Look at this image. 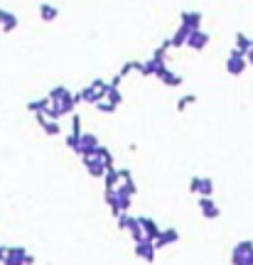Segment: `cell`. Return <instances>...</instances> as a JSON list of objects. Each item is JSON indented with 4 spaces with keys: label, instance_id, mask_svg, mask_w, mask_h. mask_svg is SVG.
<instances>
[{
    "label": "cell",
    "instance_id": "obj_25",
    "mask_svg": "<svg viewBox=\"0 0 253 265\" xmlns=\"http://www.w3.org/2000/svg\"><path fill=\"white\" fill-rule=\"evenodd\" d=\"M96 155H99V157H101V160L106 162V169H116V160H113V152H111V150H108L106 145H101Z\"/></svg>",
    "mask_w": 253,
    "mask_h": 265
},
{
    "label": "cell",
    "instance_id": "obj_39",
    "mask_svg": "<svg viewBox=\"0 0 253 265\" xmlns=\"http://www.w3.org/2000/svg\"><path fill=\"white\" fill-rule=\"evenodd\" d=\"M0 245H3V243H0Z\"/></svg>",
    "mask_w": 253,
    "mask_h": 265
},
{
    "label": "cell",
    "instance_id": "obj_17",
    "mask_svg": "<svg viewBox=\"0 0 253 265\" xmlns=\"http://www.w3.org/2000/svg\"><path fill=\"white\" fill-rule=\"evenodd\" d=\"M160 64H162V62H157V59H152V57H150V59H145V62H140V64H138V74H140V76H155Z\"/></svg>",
    "mask_w": 253,
    "mask_h": 265
},
{
    "label": "cell",
    "instance_id": "obj_5",
    "mask_svg": "<svg viewBox=\"0 0 253 265\" xmlns=\"http://www.w3.org/2000/svg\"><path fill=\"white\" fill-rule=\"evenodd\" d=\"M189 192H194V194H199V196H211V194H214V179H211V177H199V174H194V177L189 179Z\"/></svg>",
    "mask_w": 253,
    "mask_h": 265
},
{
    "label": "cell",
    "instance_id": "obj_15",
    "mask_svg": "<svg viewBox=\"0 0 253 265\" xmlns=\"http://www.w3.org/2000/svg\"><path fill=\"white\" fill-rule=\"evenodd\" d=\"M179 241V231L177 228H162V233L157 236V241H155V248L160 250V248H167V245H172V243H177Z\"/></svg>",
    "mask_w": 253,
    "mask_h": 265
},
{
    "label": "cell",
    "instance_id": "obj_36",
    "mask_svg": "<svg viewBox=\"0 0 253 265\" xmlns=\"http://www.w3.org/2000/svg\"><path fill=\"white\" fill-rule=\"evenodd\" d=\"M25 265H35V255H32V253L27 255V260H25Z\"/></svg>",
    "mask_w": 253,
    "mask_h": 265
},
{
    "label": "cell",
    "instance_id": "obj_7",
    "mask_svg": "<svg viewBox=\"0 0 253 265\" xmlns=\"http://www.w3.org/2000/svg\"><path fill=\"white\" fill-rule=\"evenodd\" d=\"M133 250H135V255H138L143 263H148V265H150V263H155V255H157L155 241H148V238H145V241L135 243V248H133Z\"/></svg>",
    "mask_w": 253,
    "mask_h": 265
},
{
    "label": "cell",
    "instance_id": "obj_30",
    "mask_svg": "<svg viewBox=\"0 0 253 265\" xmlns=\"http://www.w3.org/2000/svg\"><path fill=\"white\" fill-rule=\"evenodd\" d=\"M72 135H84V120H81V116L79 113H74L72 116Z\"/></svg>",
    "mask_w": 253,
    "mask_h": 265
},
{
    "label": "cell",
    "instance_id": "obj_6",
    "mask_svg": "<svg viewBox=\"0 0 253 265\" xmlns=\"http://www.w3.org/2000/svg\"><path fill=\"white\" fill-rule=\"evenodd\" d=\"M81 162H84V169H86L94 179H103L106 172H108V169H106V162H103L99 155H96V157H81Z\"/></svg>",
    "mask_w": 253,
    "mask_h": 265
},
{
    "label": "cell",
    "instance_id": "obj_34",
    "mask_svg": "<svg viewBox=\"0 0 253 265\" xmlns=\"http://www.w3.org/2000/svg\"><path fill=\"white\" fill-rule=\"evenodd\" d=\"M118 172H121V179H123V182H126V179H133V172H130L128 167H123V169H118Z\"/></svg>",
    "mask_w": 253,
    "mask_h": 265
},
{
    "label": "cell",
    "instance_id": "obj_11",
    "mask_svg": "<svg viewBox=\"0 0 253 265\" xmlns=\"http://www.w3.org/2000/svg\"><path fill=\"white\" fill-rule=\"evenodd\" d=\"M209 42H211L209 32H204V30H194L192 37H189V42H187V47H189L192 52H204V49L209 47Z\"/></svg>",
    "mask_w": 253,
    "mask_h": 265
},
{
    "label": "cell",
    "instance_id": "obj_35",
    "mask_svg": "<svg viewBox=\"0 0 253 265\" xmlns=\"http://www.w3.org/2000/svg\"><path fill=\"white\" fill-rule=\"evenodd\" d=\"M8 258V245H0V263H5Z\"/></svg>",
    "mask_w": 253,
    "mask_h": 265
},
{
    "label": "cell",
    "instance_id": "obj_9",
    "mask_svg": "<svg viewBox=\"0 0 253 265\" xmlns=\"http://www.w3.org/2000/svg\"><path fill=\"white\" fill-rule=\"evenodd\" d=\"M199 211H202V216L209 218V221H214V218L221 216V209H219V204H216L211 196H199Z\"/></svg>",
    "mask_w": 253,
    "mask_h": 265
},
{
    "label": "cell",
    "instance_id": "obj_28",
    "mask_svg": "<svg viewBox=\"0 0 253 265\" xmlns=\"http://www.w3.org/2000/svg\"><path fill=\"white\" fill-rule=\"evenodd\" d=\"M197 103V94H187V96H182L179 101H177V111L182 113V111H187L189 106H194Z\"/></svg>",
    "mask_w": 253,
    "mask_h": 265
},
{
    "label": "cell",
    "instance_id": "obj_13",
    "mask_svg": "<svg viewBox=\"0 0 253 265\" xmlns=\"http://www.w3.org/2000/svg\"><path fill=\"white\" fill-rule=\"evenodd\" d=\"M192 32H194V30H192L189 25H184V23H182V25L177 27V32L170 37V42H172V49H182V47H187V42H189Z\"/></svg>",
    "mask_w": 253,
    "mask_h": 265
},
{
    "label": "cell",
    "instance_id": "obj_32",
    "mask_svg": "<svg viewBox=\"0 0 253 265\" xmlns=\"http://www.w3.org/2000/svg\"><path fill=\"white\" fill-rule=\"evenodd\" d=\"M94 108H96L99 113H106V116H111V113H116V111H118V108H116L113 103H108V101H101V103H96Z\"/></svg>",
    "mask_w": 253,
    "mask_h": 265
},
{
    "label": "cell",
    "instance_id": "obj_22",
    "mask_svg": "<svg viewBox=\"0 0 253 265\" xmlns=\"http://www.w3.org/2000/svg\"><path fill=\"white\" fill-rule=\"evenodd\" d=\"M69 96H72V91H69L67 86H52L50 94H47V98H50L52 103H59V101H64V98H69Z\"/></svg>",
    "mask_w": 253,
    "mask_h": 265
},
{
    "label": "cell",
    "instance_id": "obj_23",
    "mask_svg": "<svg viewBox=\"0 0 253 265\" xmlns=\"http://www.w3.org/2000/svg\"><path fill=\"white\" fill-rule=\"evenodd\" d=\"M251 47H253L251 37H248V35H243V32H236V47H233V49H238L241 54H248V52H251Z\"/></svg>",
    "mask_w": 253,
    "mask_h": 265
},
{
    "label": "cell",
    "instance_id": "obj_8",
    "mask_svg": "<svg viewBox=\"0 0 253 265\" xmlns=\"http://www.w3.org/2000/svg\"><path fill=\"white\" fill-rule=\"evenodd\" d=\"M99 147H101V143H99V138L94 133H84L81 135V150H79L81 157H96Z\"/></svg>",
    "mask_w": 253,
    "mask_h": 265
},
{
    "label": "cell",
    "instance_id": "obj_38",
    "mask_svg": "<svg viewBox=\"0 0 253 265\" xmlns=\"http://www.w3.org/2000/svg\"><path fill=\"white\" fill-rule=\"evenodd\" d=\"M0 25H3V8H0Z\"/></svg>",
    "mask_w": 253,
    "mask_h": 265
},
{
    "label": "cell",
    "instance_id": "obj_27",
    "mask_svg": "<svg viewBox=\"0 0 253 265\" xmlns=\"http://www.w3.org/2000/svg\"><path fill=\"white\" fill-rule=\"evenodd\" d=\"M106 101H108V103H113V106L118 108V106L123 103V94H121V89H118V86H111V89H108V96H106Z\"/></svg>",
    "mask_w": 253,
    "mask_h": 265
},
{
    "label": "cell",
    "instance_id": "obj_1",
    "mask_svg": "<svg viewBox=\"0 0 253 265\" xmlns=\"http://www.w3.org/2000/svg\"><path fill=\"white\" fill-rule=\"evenodd\" d=\"M108 89H111V81H103V79H94L89 86H84L81 91H76V94H74V101H76V106H79V103H89V106H96V103L106 101V96H108Z\"/></svg>",
    "mask_w": 253,
    "mask_h": 265
},
{
    "label": "cell",
    "instance_id": "obj_3",
    "mask_svg": "<svg viewBox=\"0 0 253 265\" xmlns=\"http://www.w3.org/2000/svg\"><path fill=\"white\" fill-rule=\"evenodd\" d=\"M246 69H248V59H246V54H241L238 49H231L228 57H226V72H228L231 76H241Z\"/></svg>",
    "mask_w": 253,
    "mask_h": 265
},
{
    "label": "cell",
    "instance_id": "obj_20",
    "mask_svg": "<svg viewBox=\"0 0 253 265\" xmlns=\"http://www.w3.org/2000/svg\"><path fill=\"white\" fill-rule=\"evenodd\" d=\"M121 184H123V179H121L118 167H116V169H108L106 177H103V189H118Z\"/></svg>",
    "mask_w": 253,
    "mask_h": 265
},
{
    "label": "cell",
    "instance_id": "obj_12",
    "mask_svg": "<svg viewBox=\"0 0 253 265\" xmlns=\"http://www.w3.org/2000/svg\"><path fill=\"white\" fill-rule=\"evenodd\" d=\"M27 255L30 253H27L25 245H8V258H5L3 265H25Z\"/></svg>",
    "mask_w": 253,
    "mask_h": 265
},
{
    "label": "cell",
    "instance_id": "obj_18",
    "mask_svg": "<svg viewBox=\"0 0 253 265\" xmlns=\"http://www.w3.org/2000/svg\"><path fill=\"white\" fill-rule=\"evenodd\" d=\"M18 25H20L18 15L3 8V25H0V30H3V32H13V30H18Z\"/></svg>",
    "mask_w": 253,
    "mask_h": 265
},
{
    "label": "cell",
    "instance_id": "obj_24",
    "mask_svg": "<svg viewBox=\"0 0 253 265\" xmlns=\"http://www.w3.org/2000/svg\"><path fill=\"white\" fill-rule=\"evenodd\" d=\"M116 221H118V231H126V233H130V231H133V226L138 223V218H135V216H130V214H121Z\"/></svg>",
    "mask_w": 253,
    "mask_h": 265
},
{
    "label": "cell",
    "instance_id": "obj_19",
    "mask_svg": "<svg viewBox=\"0 0 253 265\" xmlns=\"http://www.w3.org/2000/svg\"><path fill=\"white\" fill-rule=\"evenodd\" d=\"M50 106H52V101H50V98L45 96V98H37V101H30V103H27L25 108H27V111H30L32 116H37V113H47V111H50Z\"/></svg>",
    "mask_w": 253,
    "mask_h": 265
},
{
    "label": "cell",
    "instance_id": "obj_4",
    "mask_svg": "<svg viewBox=\"0 0 253 265\" xmlns=\"http://www.w3.org/2000/svg\"><path fill=\"white\" fill-rule=\"evenodd\" d=\"M155 79H160V81H162V86H167V89H177V86H182V84H184V76H179V74L170 72V67H167L165 62L157 67Z\"/></svg>",
    "mask_w": 253,
    "mask_h": 265
},
{
    "label": "cell",
    "instance_id": "obj_16",
    "mask_svg": "<svg viewBox=\"0 0 253 265\" xmlns=\"http://www.w3.org/2000/svg\"><path fill=\"white\" fill-rule=\"evenodd\" d=\"M179 18H182V23L189 25L192 30H202V20H204V15H202L199 10H182Z\"/></svg>",
    "mask_w": 253,
    "mask_h": 265
},
{
    "label": "cell",
    "instance_id": "obj_29",
    "mask_svg": "<svg viewBox=\"0 0 253 265\" xmlns=\"http://www.w3.org/2000/svg\"><path fill=\"white\" fill-rule=\"evenodd\" d=\"M64 145H67L72 152H76V155H79V150H81V138H79V135H72V133H69V135L64 138Z\"/></svg>",
    "mask_w": 253,
    "mask_h": 265
},
{
    "label": "cell",
    "instance_id": "obj_14",
    "mask_svg": "<svg viewBox=\"0 0 253 265\" xmlns=\"http://www.w3.org/2000/svg\"><path fill=\"white\" fill-rule=\"evenodd\" d=\"M35 120H37V123H40V128L45 130V135H50V138L62 135V125H59V120H50L45 113H37V116H35Z\"/></svg>",
    "mask_w": 253,
    "mask_h": 265
},
{
    "label": "cell",
    "instance_id": "obj_21",
    "mask_svg": "<svg viewBox=\"0 0 253 265\" xmlns=\"http://www.w3.org/2000/svg\"><path fill=\"white\" fill-rule=\"evenodd\" d=\"M40 18H42L45 23H54V20L59 18V8H57V5H50V3H42V5H40Z\"/></svg>",
    "mask_w": 253,
    "mask_h": 265
},
{
    "label": "cell",
    "instance_id": "obj_26",
    "mask_svg": "<svg viewBox=\"0 0 253 265\" xmlns=\"http://www.w3.org/2000/svg\"><path fill=\"white\" fill-rule=\"evenodd\" d=\"M170 49H172V42H170V40H165L160 47H155V52H152V59H157V62H165Z\"/></svg>",
    "mask_w": 253,
    "mask_h": 265
},
{
    "label": "cell",
    "instance_id": "obj_10",
    "mask_svg": "<svg viewBox=\"0 0 253 265\" xmlns=\"http://www.w3.org/2000/svg\"><path fill=\"white\" fill-rule=\"evenodd\" d=\"M138 223H140V228H143V233H145L148 241H157V236L162 233L160 223L155 218H150V216H138Z\"/></svg>",
    "mask_w": 253,
    "mask_h": 265
},
{
    "label": "cell",
    "instance_id": "obj_31",
    "mask_svg": "<svg viewBox=\"0 0 253 265\" xmlns=\"http://www.w3.org/2000/svg\"><path fill=\"white\" fill-rule=\"evenodd\" d=\"M138 64H140V62H126V64H123V67L118 69V76H121V79H126L128 74L138 72Z\"/></svg>",
    "mask_w": 253,
    "mask_h": 265
},
{
    "label": "cell",
    "instance_id": "obj_2",
    "mask_svg": "<svg viewBox=\"0 0 253 265\" xmlns=\"http://www.w3.org/2000/svg\"><path fill=\"white\" fill-rule=\"evenodd\" d=\"M231 265H253V241H238L231 250Z\"/></svg>",
    "mask_w": 253,
    "mask_h": 265
},
{
    "label": "cell",
    "instance_id": "obj_37",
    "mask_svg": "<svg viewBox=\"0 0 253 265\" xmlns=\"http://www.w3.org/2000/svg\"><path fill=\"white\" fill-rule=\"evenodd\" d=\"M246 59H248V67H253V49H251V52L246 54Z\"/></svg>",
    "mask_w": 253,
    "mask_h": 265
},
{
    "label": "cell",
    "instance_id": "obj_33",
    "mask_svg": "<svg viewBox=\"0 0 253 265\" xmlns=\"http://www.w3.org/2000/svg\"><path fill=\"white\" fill-rule=\"evenodd\" d=\"M118 189H121V192H126L128 196H135V194H138V187H135V182H133V179H126Z\"/></svg>",
    "mask_w": 253,
    "mask_h": 265
}]
</instances>
